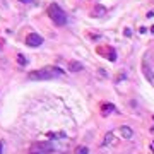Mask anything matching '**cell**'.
<instances>
[{"instance_id": "cell-1", "label": "cell", "mask_w": 154, "mask_h": 154, "mask_svg": "<svg viewBox=\"0 0 154 154\" xmlns=\"http://www.w3.org/2000/svg\"><path fill=\"white\" fill-rule=\"evenodd\" d=\"M63 74L62 69L58 67H45V69H39V70H34L29 74V79L31 80H46V79H53V77H58Z\"/></svg>"}, {"instance_id": "cell-2", "label": "cell", "mask_w": 154, "mask_h": 154, "mask_svg": "<svg viewBox=\"0 0 154 154\" xmlns=\"http://www.w3.org/2000/svg\"><path fill=\"white\" fill-rule=\"evenodd\" d=\"M48 17L53 21L57 26H63V24L67 22V16H65V12L58 7L57 3H52V5L48 7Z\"/></svg>"}, {"instance_id": "cell-3", "label": "cell", "mask_w": 154, "mask_h": 154, "mask_svg": "<svg viewBox=\"0 0 154 154\" xmlns=\"http://www.w3.org/2000/svg\"><path fill=\"white\" fill-rule=\"evenodd\" d=\"M26 45L28 46H33V48H38V46L43 45V38L39 34H36V33H31V34L26 36Z\"/></svg>"}, {"instance_id": "cell-4", "label": "cell", "mask_w": 154, "mask_h": 154, "mask_svg": "<svg viewBox=\"0 0 154 154\" xmlns=\"http://www.w3.org/2000/svg\"><path fill=\"white\" fill-rule=\"evenodd\" d=\"M33 151H36V153H50V151H53V146H52L50 140H45V142L34 144L33 146Z\"/></svg>"}, {"instance_id": "cell-5", "label": "cell", "mask_w": 154, "mask_h": 154, "mask_svg": "<svg viewBox=\"0 0 154 154\" xmlns=\"http://www.w3.org/2000/svg\"><path fill=\"white\" fill-rule=\"evenodd\" d=\"M98 53L99 55H104L110 62H115L116 60V52L111 48V46H104V48H98Z\"/></svg>"}, {"instance_id": "cell-6", "label": "cell", "mask_w": 154, "mask_h": 154, "mask_svg": "<svg viewBox=\"0 0 154 154\" xmlns=\"http://www.w3.org/2000/svg\"><path fill=\"white\" fill-rule=\"evenodd\" d=\"M142 72L146 74V77H147V80H149V82H153V84H154V76H153V70H151L149 63H147L146 60L142 62Z\"/></svg>"}, {"instance_id": "cell-7", "label": "cell", "mask_w": 154, "mask_h": 154, "mask_svg": "<svg viewBox=\"0 0 154 154\" xmlns=\"http://www.w3.org/2000/svg\"><path fill=\"white\" fill-rule=\"evenodd\" d=\"M104 14H106V9L103 5H96L93 9V12H91V17H103Z\"/></svg>"}, {"instance_id": "cell-8", "label": "cell", "mask_w": 154, "mask_h": 154, "mask_svg": "<svg viewBox=\"0 0 154 154\" xmlns=\"http://www.w3.org/2000/svg\"><path fill=\"white\" fill-rule=\"evenodd\" d=\"M116 108L115 104H111V103H104L103 106H101V111H103V115H110V113H113Z\"/></svg>"}, {"instance_id": "cell-9", "label": "cell", "mask_w": 154, "mask_h": 154, "mask_svg": "<svg viewBox=\"0 0 154 154\" xmlns=\"http://www.w3.org/2000/svg\"><path fill=\"white\" fill-rule=\"evenodd\" d=\"M120 134H122L123 139H130V137L134 135V132H132V129H130V127L123 125V127H120Z\"/></svg>"}, {"instance_id": "cell-10", "label": "cell", "mask_w": 154, "mask_h": 154, "mask_svg": "<svg viewBox=\"0 0 154 154\" xmlns=\"http://www.w3.org/2000/svg\"><path fill=\"white\" fill-rule=\"evenodd\" d=\"M84 67H82V63L80 62H70L69 63V70L70 72H79V70H82Z\"/></svg>"}, {"instance_id": "cell-11", "label": "cell", "mask_w": 154, "mask_h": 154, "mask_svg": "<svg viewBox=\"0 0 154 154\" xmlns=\"http://www.w3.org/2000/svg\"><path fill=\"white\" fill-rule=\"evenodd\" d=\"M76 154H89V149H87L86 146H80V147L76 149Z\"/></svg>"}, {"instance_id": "cell-12", "label": "cell", "mask_w": 154, "mask_h": 154, "mask_svg": "<svg viewBox=\"0 0 154 154\" xmlns=\"http://www.w3.org/2000/svg\"><path fill=\"white\" fill-rule=\"evenodd\" d=\"M113 142V134H106V137H104V144L108 146V144H111Z\"/></svg>"}, {"instance_id": "cell-13", "label": "cell", "mask_w": 154, "mask_h": 154, "mask_svg": "<svg viewBox=\"0 0 154 154\" xmlns=\"http://www.w3.org/2000/svg\"><path fill=\"white\" fill-rule=\"evenodd\" d=\"M123 36H127V38L132 36V29H130V28H125V29H123Z\"/></svg>"}, {"instance_id": "cell-14", "label": "cell", "mask_w": 154, "mask_h": 154, "mask_svg": "<svg viewBox=\"0 0 154 154\" xmlns=\"http://www.w3.org/2000/svg\"><path fill=\"white\" fill-rule=\"evenodd\" d=\"M17 62H19L21 65H26V63H28V60L22 57V55H19V57H17Z\"/></svg>"}, {"instance_id": "cell-15", "label": "cell", "mask_w": 154, "mask_h": 154, "mask_svg": "<svg viewBox=\"0 0 154 154\" xmlns=\"http://www.w3.org/2000/svg\"><path fill=\"white\" fill-rule=\"evenodd\" d=\"M21 3H33V2H34V0H19Z\"/></svg>"}, {"instance_id": "cell-16", "label": "cell", "mask_w": 154, "mask_h": 154, "mask_svg": "<svg viewBox=\"0 0 154 154\" xmlns=\"http://www.w3.org/2000/svg\"><path fill=\"white\" fill-rule=\"evenodd\" d=\"M151 33H153V34H154V26H153V28H151Z\"/></svg>"}, {"instance_id": "cell-17", "label": "cell", "mask_w": 154, "mask_h": 154, "mask_svg": "<svg viewBox=\"0 0 154 154\" xmlns=\"http://www.w3.org/2000/svg\"><path fill=\"white\" fill-rule=\"evenodd\" d=\"M31 154H39V153H36V151H31Z\"/></svg>"}, {"instance_id": "cell-18", "label": "cell", "mask_w": 154, "mask_h": 154, "mask_svg": "<svg viewBox=\"0 0 154 154\" xmlns=\"http://www.w3.org/2000/svg\"><path fill=\"white\" fill-rule=\"evenodd\" d=\"M0 154H2V142H0Z\"/></svg>"}, {"instance_id": "cell-19", "label": "cell", "mask_w": 154, "mask_h": 154, "mask_svg": "<svg viewBox=\"0 0 154 154\" xmlns=\"http://www.w3.org/2000/svg\"><path fill=\"white\" fill-rule=\"evenodd\" d=\"M151 147H153V151H154V142H153V146H151Z\"/></svg>"}]
</instances>
